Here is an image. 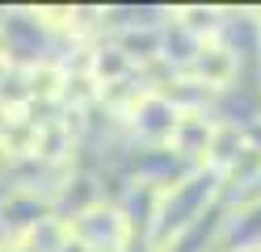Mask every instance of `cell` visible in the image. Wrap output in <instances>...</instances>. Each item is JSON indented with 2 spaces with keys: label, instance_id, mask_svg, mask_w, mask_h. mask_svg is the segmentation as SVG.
I'll return each mask as SVG.
<instances>
[{
  "label": "cell",
  "instance_id": "8fae6325",
  "mask_svg": "<svg viewBox=\"0 0 261 252\" xmlns=\"http://www.w3.org/2000/svg\"><path fill=\"white\" fill-rule=\"evenodd\" d=\"M5 67H9V63H0V80H5Z\"/></svg>",
  "mask_w": 261,
  "mask_h": 252
},
{
  "label": "cell",
  "instance_id": "7c38bea8",
  "mask_svg": "<svg viewBox=\"0 0 261 252\" xmlns=\"http://www.w3.org/2000/svg\"><path fill=\"white\" fill-rule=\"evenodd\" d=\"M253 252H261V244H253Z\"/></svg>",
  "mask_w": 261,
  "mask_h": 252
},
{
  "label": "cell",
  "instance_id": "9c48e42d",
  "mask_svg": "<svg viewBox=\"0 0 261 252\" xmlns=\"http://www.w3.org/2000/svg\"><path fill=\"white\" fill-rule=\"evenodd\" d=\"M0 63H9V50H5V30H0Z\"/></svg>",
  "mask_w": 261,
  "mask_h": 252
},
{
  "label": "cell",
  "instance_id": "277c9868",
  "mask_svg": "<svg viewBox=\"0 0 261 252\" xmlns=\"http://www.w3.org/2000/svg\"><path fill=\"white\" fill-rule=\"evenodd\" d=\"M177 118H181V109H177L165 93H148L135 109L122 118V122L135 130V139L165 147V143H169V134H173V126H177Z\"/></svg>",
  "mask_w": 261,
  "mask_h": 252
},
{
  "label": "cell",
  "instance_id": "6da1fadb",
  "mask_svg": "<svg viewBox=\"0 0 261 252\" xmlns=\"http://www.w3.org/2000/svg\"><path fill=\"white\" fill-rule=\"evenodd\" d=\"M68 231L89 252H126L130 248V227H126L122 210L110 206V202H97V206L80 210L76 218H68Z\"/></svg>",
  "mask_w": 261,
  "mask_h": 252
},
{
  "label": "cell",
  "instance_id": "30bf717a",
  "mask_svg": "<svg viewBox=\"0 0 261 252\" xmlns=\"http://www.w3.org/2000/svg\"><path fill=\"white\" fill-rule=\"evenodd\" d=\"M219 252H253V248H244V244H236V248H219Z\"/></svg>",
  "mask_w": 261,
  "mask_h": 252
},
{
  "label": "cell",
  "instance_id": "ba28073f",
  "mask_svg": "<svg viewBox=\"0 0 261 252\" xmlns=\"http://www.w3.org/2000/svg\"><path fill=\"white\" fill-rule=\"evenodd\" d=\"M21 248V235H17V227L9 223L5 214H0V252H17Z\"/></svg>",
  "mask_w": 261,
  "mask_h": 252
},
{
  "label": "cell",
  "instance_id": "8992f818",
  "mask_svg": "<svg viewBox=\"0 0 261 252\" xmlns=\"http://www.w3.org/2000/svg\"><path fill=\"white\" fill-rule=\"evenodd\" d=\"M173 25L186 30L198 42H211L223 30V9H215V5H181V9H173Z\"/></svg>",
  "mask_w": 261,
  "mask_h": 252
},
{
  "label": "cell",
  "instance_id": "5b68a950",
  "mask_svg": "<svg viewBox=\"0 0 261 252\" xmlns=\"http://www.w3.org/2000/svg\"><path fill=\"white\" fill-rule=\"evenodd\" d=\"M25 89H30V105L34 101H63V89H68V67L63 63H25Z\"/></svg>",
  "mask_w": 261,
  "mask_h": 252
},
{
  "label": "cell",
  "instance_id": "7a4b0ae2",
  "mask_svg": "<svg viewBox=\"0 0 261 252\" xmlns=\"http://www.w3.org/2000/svg\"><path fill=\"white\" fill-rule=\"evenodd\" d=\"M181 76H190L194 84H202L206 93H227L236 84V76H240V55L223 38H211V42H202L198 50H194V59L186 63Z\"/></svg>",
  "mask_w": 261,
  "mask_h": 252
},
{
  "label": "cell",
  "instance_id": "3957f363",
  "mask_svg": "<svg viewBox=\"0 0 261 252\" xmlns=\"http://www.w3.org/2000/svg\"><path fill=\"white\" fill-rule=\"evenodd\" d=\"M215 126H219V118H211V114H181L173 134H169V143H165V151L190 160L194 168H206L211 143H215Z\"/></svg>",
  "mask_w": 261,
  "mask_h": 252
},
{
  "label": "cell",
  "instance_id": "52a82bcc",
  "mask_svg": "<svg viewBox=\"0 0 261 252\" xmlns=\"http://www.w3.org/2000/svg\"><path fill=\"white\" fill-rule=\"evenodd\" d=\"M68 240H72L68 218L63 214H42L34 227L21 231V252H59Z\"/></svg>",
  "mask_w": 261,
  "mask_h": 252
}]
</instances>
